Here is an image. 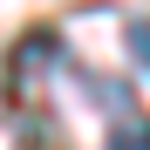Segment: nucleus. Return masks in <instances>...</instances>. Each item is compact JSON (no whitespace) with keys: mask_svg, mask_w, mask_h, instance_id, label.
<instances>
[{"mask_svg":"<svg viewBox=\"0 0 150 150\" xmlns=\"http://www.w3.org/2000/svg\"><path fill=\"white\" fill-rule=\"evenodd\" d=\"M109 150H150V116H116V130H109Z\"/></svg>","mask_w":150,"mask_h":150,"instance_id":"obj_1","label":"nucleus"},{"mask_svg":"<svg viewBox=\"0 0 150 150\" xmlns=\"http://www.w3.org/2000/svg\"><path fill=\"white\" fill-rule=\"evenodd\" d=\"M123 41H130V62L150 75V21H130V28H123Z\"/></svg>","mask_w":150,"mask_h":150,"instance_id":"obj_2","label":"nucleus"}]
</instances>
